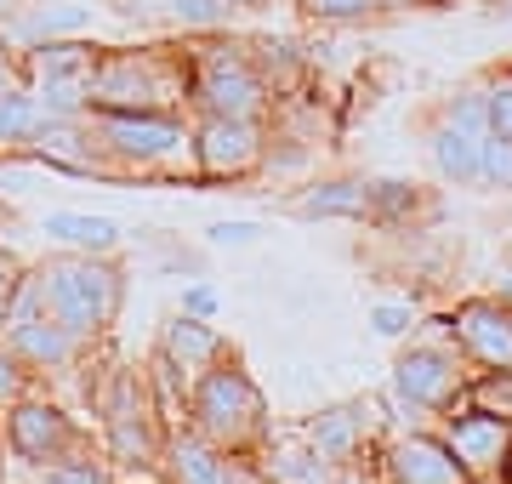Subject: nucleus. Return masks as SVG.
<instances>
[{
	"label": "nucleus",
	"mask_w": 512,
	"mask_h": 484,
	"mask_svg": "<svg viewBox=\"0 0 512 484\" xmlns=\"http://www.w3.org/2000/svg\"><path fill=\"white\" fill-rule=\"evenodd\" d=\"M40 291L52 297L57 319H63L69 331H103L114 319V308H120V274L97 268L92 257L86 262H52L46 280H40Z\"/></svg>",
	"instance_id": "nucleus-1"
},
{
	"label": "nucleus",
	"mask_w": 512,
	"mask_h": 484,
	"mask_svg": "<svg viewBox=\"0 0 512 484\" xmlns=\"http://www.w3.org/2000/svg\"><path fill=\"white\" fill-rule=\"evenodd\" d=\"M194 410H200V422H205V433H211V439L239 445V439H251V433H256L262 399H256V388L239 371H217V376H205V388H200V399H194Z\"/></svg>",
	"instance_id": "nucleus-2"
},
{
	"label": "nucleus",
	"mask_w": 512,
	"mask_h": 484,
	"mask_svg": "<svg viewBox=\"0 0 512 484\" xmlns=\"http://www.w3.org/2000/svg\"><path fill=\"white\" fill-rule=\"evenodd\" d=\"M256 160H262V143H256V131L245 126V120L217 114V120L200 131V166H205V177H245Z\"/></svg>",
	"instance_id": "nucleus-3"
},
{
	"label": "nucleus",
	"mask_w": 512,
	"mask_h": 484,
	"mask_svg": "<svg viewBox=\"0 0 512 484\" xmlns=\"http://www.w3.org/2000/svg\"><path fill=\"white\" fill-rule=\"evenodd\" d=\"M200 97L211 103L217 114H228V120H245V114H256V103H262V80L245 69V63H228V57H205L200 69Z\"/></svg>",
	"instance_id": "nucleus-4"
},
{
	"label": "nucleus",
	"mask_w": 512,
	"mask_h": 484,
	"mask_svg": "<svg viewBox=\"0 0 512 484\" xmlns=\"http://www.w3.org/2000/svg\"><path fill=\"white\" fill-rule=\"evenodd\" d=\"M103 137L126 160H160V154L177 149V126L171 120H154V114H109L103 120Z\"/></svg>",
	"instance_id": "nucleus-5"
},
{
	"label": "nucleus",
	"mask_w": 512,
	"mask_h": 484,
	"mask_svg": "<svg viewBox=\"0 0 512 484\" xmlns=\"http://www.w3.org/2000/svg\"><path fill=\"white\" fill-rule=\"evenodd\" d=\"M12 445H18L29 462H52L57 450L69 445V422L46 405H23L18 416H12Z\"/></svg>",
	"instance_id": "nucleus-6"
},
{
	"label": "nucleus",
	"mask_w": 512,
	"mask_h": 484,
	"mask_svg": "<svg viewBox=\"0 0 512 484\" xmlns=\"http://www.w3.org/2000/svg\"><path fill=\"white\" fill-rule=\"evenodd\" d=\"M171 479L177 484H239V473H234V462L217 456L211 445L183 439V445H171Z\"/></svg>",
	"instance_id": "nucleus-7"
},
{
	"label": "nucleus",
	"mask_w": 512,
	"mask_h": 484,
	"mask_svg": "<svg viewBox=\"0 0 512 484\" xmlns=\"http://www.w3.org/2000/svg\"><path fill=\"white\" fill-rule=\"evenodd\" d=\"M399 388L410 399H444V393L456 388V365L444 354H410L399 365Z\"/></svg>",
	"instance_id": "nucleus-8"
},
{
	"label": "nucleus",
	"mask_w": 512,
	"mask_h": 484,
	"mask_svg": "<svg viewBox=\"0 0 512 484\" xmlns=\"http://www.w3.org/2000/svg\"><path fill=\"white\" fill-rule=\"evenodd\" d=\"M399 479H404V484H461V467L450 462L439 445L416 439V445L399 450Z\"/></svg>",
	"instance_id": "nucleus-9"
},
{
	"label": "nucleus",
	"mask_w": 512,
	"mask_h": 484,
	"mask_svg": "<svg viewBox=\"0 0 512 484\" xmlns=\"http://www.w3.org/2000/svg\"><path fill=\"white\" fill-rule=\"evenodd\" d=\"M450 445L467 456L473 467H490L501 462V445H507V428L495 422V416H473V422H456V433H450Z\"/></svg>",
	"instance_id": "nucleus-10"
},
{
	"label": "nucleus",
	"mask_w": 512,
	"mask_h": 484,
	"mask_svg": "<svg viewBox=\"0 0 512 484\" xmlns=\"http://www.w3.org/2000/svg\"><path fill=\"white\" fill-rule=\"evenodd\" d=\"M46 234L52 240H69V245H86V251H109L120 240V228L109 217H74V211H52L46 217Z\"/></svg>",
	"instance_id": "nucleus-11"
},
{
	"label": "nucleus",
	"mask_w": 512,
	"mask_h": 484,
	"mask_svg": "<svg viewBox=\"0 0 512 484\" xmlns=\"http://www.w3.org/2000/svg\"><path fill=\"white\" fill-rule=\"evenodd\" d=\"M370 205V188L365 183H325V188H313V194H302V217H359Z\"/></svg>",
	"instance_id": "nucleus-12"
},
{
	"label": "nucleus",
	"mask_w": 512,
	"mask_h": 484,
	"mask_svg": "<svg viewBox=\"0 0 512 484\" xmlns=\"http://www.w3.org/2000/svg\"><path fill=\"white\" fill-rule=\"evenodd\" d=\"M461 336L473 348H484L490 359H512V325L501 314H490V308H467L461 314Z\"/></svg>",
	"instance_id": "nucleus-13"
},
{
	"label": "nucleus",
	"mask_w": 512,
	"mask_h": 484,
	"mask_svg": "<svg viewBox=\"0 0 512 484\" xmlns=\"http://www.w3.org/2000/svg\"><path fill=\"white\" fill-rule=\"evenodd\" d=\"M478 131L467 126H444L439 131V171L444 177H478Z\"/></svg>",
	"instance_id": "nucleus-14"
},
{
	"label": "nucleus",
	"mask_w": 512,
	"mask_h": 484,
	"mask_svg": "<svg viewBox=\"0 0 512 484\" xmlns=\"http://www.w3.org/2000/svg\"><path fill=\"white\" fill-rule=\"evenodd\" d=\"M12 336H18V348L29 359H63L69 354V325L57 319V325H46V319H23V325H12Z\"/></svg>",
	"instance_id": "nucleus-15"
},
{
	"label": "nucleus",
	"mask_w": 512,
	"mask_h": 484,
	"mask_svg": "<svg viewBox=\"0 0 512 484\" xmlns=\"http://www.w3.org/2000/svg\"><path fill=\"white\" fill-rule=\"evenodd\" d=\"M40 131V103L23 92H0V143H18Z\"/></svg>",
	"instance_id": "nucleus-16"
},
{
	"label": "nucleus",
	"mask_w": 512,
	"mask_h": 484,
	"mask_svg": "<svg viewBox=\"0 0 512 484\" xmlns=\"http://www.w3.org/2000/svg\"><path fill=\"white\" fill-rule=\"evenodd\" d=\"M165 348H171V359H183V365H200V359L217 354V336L205 331L200 319H177L171 336H165Z\"/></svg>",
	"instance_id": "nucleus-17"
},
{
	"label": "nucleus",
	"mask_w": 512,
	"mask_h": 484,
	"mask_svg": "<svg viewBox=\"0 0 512 484\" xmlns=\"http://www.w3.org/2000/svg\"><path fill=\"white\" fill-rule=\"evenodd\" d=\"M40 75L46 80H92V52L86 46H46L40 52Z\"/></svg>",
	"instance_id": "nucleus-18"
},
{
	"label": "nucleus",
	"mask_w": 512,
	"mask_h": 484,
	"mask_svg": "<svg viewBox=\"0 0 512 484\" xmlns=\"http://www.w3.org/2000/svg\"><path fill=\"white\" fill-rule=\"evenodd\" d=\"M478 177H490V183H507L512 188V143H507V137L484 131V143H478Z\"/></svg>",
	"instance_id": "nucleus-19"
},
{
	"label": "nucleus",
	"mask_w": 512,
	"mask_h": 484,
	"mask_svg": "<svg viewBox=\"0 0 512 484\" xmlns=\"http://www.w3.org/2000/svg\"><path fill=\"white\" fill-rule=\"evenodd\" d=\"M274 479L279 484H325V467H319V456H308V450H279Z\"/></svg>",
	"instance_id": "nucleus-20"
},
{
	"label": "nucleus",
	"mask_w": 512,
	"mask_h": 484,
	"mask_svg": "<svg viewBox=\"0 0 512 484\" xmlns=\"http://www.w3.org/2000/svg\"><path fill=\"white\" fill-rule=\"evenodd\" d=\"M313 445L325 450V456H348V445H353L348 410H330V416H319V428H313Z\"/></svg>",
	"instance_id": "nucleus-21"
},
{
	"label": "nucleus",
	"mask_w": 512,
	"mask_h": 484,
	"mask_svg": "<svg viewBox=\"0 0 512 484\" xmlns=\"http://www.w3.org/2000/svg\"><path fill=\"white\" fill-rule=\"evenodd\" d=\"M80 23H86V12H35V18H23V35H63Z\"/></svg>",
	"instance_id": "nucleus-22"
},
{
	"label": "nucleus",
	"mask_w": 512,
	"mask_h": 484,
	"mask_svg": "<svg viewBox=\"0 0 512 484\" xmlns=\"http://www.w3.org/2000/svg\"><path fill=\"white\" fill-rule=\"evenodd\" d=\"M484 114H490L495 137H507V143H512V86H495L490 103H484Z\"/></svg>",
	"instance_id": "nucleus-23"
},
{
	"label": "nucleus",
	"mask_w": 512,
	"mask_h": 484,
	"mask_svg": "<svg viewBox=\"0 0 512 484\" xmlns=\"http://www.w3.org/2000/svg\"><path fill=\"white\" fill-rule=\"evenodd\" d=\"M256 234H262L256 223H217L211 228V245H251Z\"/></svg>",
	"instance_id": "nucleus-24"
},
{
	"label": "nucleus",
	"mask_w": 512,
	"mask_h": 484,
	"mask_svg": "<svg viewBox=\"0 0 512 484\" xmlns=\"http://www.w3.org/2000/svg\"><path fill=\"white\" fill-rule=\"evenodd\" d=\"M35 484H103V473H92V467H57V473H40Z\"/></svg>",
	"instance_id": "nucleus-25"
},
{
	"label": "nucleus",
	"mask_w": 512,
	"mask_h": 484,
	"mask_svg": "<svg viewBox=\"0 0 512 484\" xmlns=\"http://www.w3.org/2000/svg\"><path fill=\"white\" fill-rule=\"evenodd\" d=\"M313 12H325V18H353V12H370L376 0H308Z\"/></svg>",
	"instance_id": "nucleus-26"
},
{
	"label": "nucleus",
	"mask_w": 512,
	"mask_h": 484,
	"mask_svg": "<svg viewBox=\"0 0 512 484\" xmlns=\"http://www.w3.org/2000/svg\"><path fill=\"white\" fill-rule=\"evenodd\" d=\"M376 331H382V336L410 331V308H376Z\"/></svg>",
	"instance_id": "nucleus-27"
},
{
	"label": "nucleus",
	"mask_w": 512,
	"mask_h": 484,
	"mask_svg": "<svg viewBox=\"0 0 512 484\" xmlns=\"http://www.w3.org/2000/svg\"><path fill=\"white\" fill-rule=\"evenodd\" d=\"M183 308H188V314H211V308H217V297L200 285V291H188V297H183Z\"/></svg>",
	"instance_id": "nucleus-28"
},
{
	"label": "nucleus",
	"mask_w": 512,
	"mask_h": 484,
	"mask_svg": "<svg viewBox=\"0 0 512 484\" xmlns=\"http://www.w3.org/2000/svg\"><path fill=\"white\" fill-rule=\"evenodd\" d=\"M0 393H18V365L0 354Z\"/></svg>",
	"instance_id": "nucleus-29"
},
{
	"label": "nucleus",
	"mask_w": 512,
	"mask_h": 484,
	"mask_svg": "<svg viewBox=\"0 0 512 484\" xmlns=\"http://www.w3.org/2000/svg\"><path fill=\"white\" fill-rule=\"evenodd\" d=\"M6 302H12V268L0 262V308H6Z\"/></svg>",
	"instance_id": "nucleus-30"
},
{
	"label": "nucleus",
	"mask_w": 512,
	"mask_h": 484,
	"mask_svg": "<svg viewBox=\"0 0 512 484\" xmlns=\"http://www.w3.org/2000/svg\"><path fill=\"white\" fill-rule=\"evenodd\" d=\"M0 92H12V69H6V57H0Z\"/></svg>",
	"instance_id": "nucleus-31"
},
{
	"label": "nucleus",
	"mask_w": 512,
	"mask_h": 484,
	"mask_svg": "<svg viewBox=\"0 0 512 484\" xmlns=\"http://www.w3.org/2000/svg\"><path fill=\"white\" fill-rule=\"evenodd\" d=\"M12 6H18V0H0V12H12Z\"/></svg>",
	"instance_id": "nucleus-32"
}]
</instances>
